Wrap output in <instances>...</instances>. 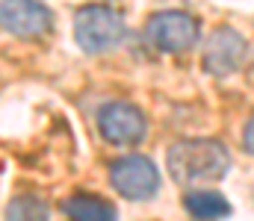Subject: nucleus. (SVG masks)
I'll return each mask as SVG.
<instances>
[{"label": "nucleus", "instance_id": "1", "mask_svg": "<svg viewBox=\"0 0 254 221\" xmlns=\"http://www.w3.org/2000/svg\"><path fill=\"white\" fill-rule=\"evenodd\" d=\"M166 165L175 183L198 186V183H219L231 168V156L228 147L216 139H181L169 147Z\"/></svg>", "mask_w": 254, "mask_h": 221}, {"label": "nucleus", "instance_id": "2", "mask_svg": "<svg viewBox=\"0 0 254 221\" xmlns=\"http://www.w3.org/2000/svg\"><path fill=\"white\" fill-rule=\"evenodd\" d=\"M125 36V21L110 6H83L74 15V39L86 53H107L119 47Z\"/></svg>", "mask_w": 254, "mask_h": 221}, {"label": "nucleus", "instance_id": "3", "mask_svg": "<svg viewBox=\"0 0 254 221\" xmlns=\"http://www.w3.org/2000/svg\"><path fill=\"white\" fill-rule=\"evenodd\" d=\"M145 36L163 53H187L198 44L201 24L187 12H157L148 18Z\"/></svg>", "mask_w": 254, "mask_h": 221}, {"label": "nucleus", "instance_id": "4", "mask_svg": "<svg viewBox=\"0 0 254 221\" xmlns=\"http://www.w3.org/2000/svg\"><path fill=\"white\" fill-rule=\"evenodd\" d=\"M110 183L127 201H148L160 189V171L148 156L127 153L110 162Z\"/></svg>", "mask_w": 254, "mask_h": 221}, {"label": "nucleus", "instance_id": "5", "mask_svg": "<svg viewBox=\"0 0 254 221\" xmlns=\"http://www.w3.org/2000/svg\"><path fill=\"white\" fill-rule=\"evenodd\" d=\"M246 53H249V42L234 27H219L204 44L201 65L210 77H228L246 62Z\"/></svg>", "mask_w": 254, "mask_h": 221}, {"label": "nucleus", "instance_id": "6", "mask_svg": "<svg viewBox=\"0 0 254 221\" xmlns=\"http://www.w3.org/2000/svg\"><path fill=\"white\" fill-rule=\"evenodd\" d=\"M0 21H3V30L9 36L42 39L51 30L54 15L39 0H0Z\"/></svg>", "mask_w": 254, "mask_h": 221}, {"label": "nucleus", "instance_id": "7", "mask_svg": "<svg viewBox=\"0 0 254 221\" xmlns=\"http://www.w3.org/2000/svg\"><path fill=\"white\" fill-rule=\"evenodd\" d=\"M98 130L113 145H139L145 139L148 124H145V115L133 103L116 100L98 112Z\"/></svg>", "mask_w": 254, "mask_h": 221}, {"label": "nucleus", "instance_id": "8", "mask_svg": "<svg viewBox=\"0 0 254 221\" xmlns=\"http://www.w3.org/2000/svg\"><path fill=\"white\" fill-rule=\"evenodd\" d=\"M63 210L71 219H86V221H110L116 219V207L98 195H74L63 204Z\"/></svg>", "mask_w": 254, "mask_h": 221}, {"label": "nucleus", "instance_id": "9", "mask_svg": "<svg viewBox=\"0 0 254 221\" xmlns=\"http://www.w3.org/2000/svg\"><path fill=\"white\" fill-rule=\"evenodd\" d=\"M184 207L195 219H225V216H231V204L219 192H190Z\"/></svg>", "mask_w": 254, "mask_h": 221}, {"label": "nucleus", "instance_id": "10", "mask_svg": "<svg viewBox=\"0 0 254 221\" xmlns=\"http://www.w3.org/2000/svg\"><path fill=\"white\" fill-rule=\"evenodd\" d=\"M9 219H48V207L36 198H18L6 210Z\"/></svg>", "mask_w": 254, "mask_h": 221}, {"label": "nucleus", "instance_id": "11", "mask_svg": "<svg viewBox=\"0 0 254 221\" xmlns=\"http://www.w3.org/2000/svg\"><path fill=\"white\" fill-rule=\"evenodd\" d=\"M243 145H246V150L254 156V115L246 121V130H243Z\"/></svg>", "mask_w": 254, "mask_h": 221}]
</instances>
